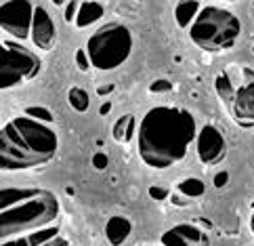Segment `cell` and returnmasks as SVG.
<instances>
[{
    "instance_id": "obj_15",
    "label": "cell",
    "mask_w": 254,
    "mask_h": 246,
    "mask_svg": "<svg viewBox=\"0 0 254 246\" xmlns=\"http://www.w3.org/2000/svg\"><path fill=\"white\" fill-rule=\"evenodd\" d=\"M199 8H202V2H199V0H179V2L175 4V21H177V25L183 27V30H187V27L191 25V21L195 19Z\"/></svg>"
},
{
    "instance_id": "obj_26",
    "label": "cell",
    "mask_w": 254,
    "mask_h": 246,
    "mask_svg": "<svg viewBox=\"0 0 254 246\" xmlns=\"http://www.w3.org/2000/svg\"><path fill=\"white\" fill-rule=\"evenodd\" d=\"M170 200H172V204H177V206H187L189 204V198H185L183 194H179V191L177 194H172Z\"/></svg>"
},
{
    "instance_id": "obj_7",
    "label": "cell",
    "mask_w": 254,
    "mask_h": 246,
    "mask_svg": "<svg viewBox=\"0 0 254 246\" xmlns=\"http://www.w3.org/2000/svg\"><path fill=\"white\" fill-rule=\"evenodd\" d=\"M42 61L17 42H0V90L23 86L40 74Z\"/></svg>"
},
{
    "instance_id": "obj_13",
    "label": "cell",
    "mask_w": 254,
    "mask_h": 246,
    "mask_svg": "<svg viewBox=\"0 0 254 246\" xmlns=\"http://www.w3.org/2000/svg\"><path fill=\"white\" fill-rule=\"evenodd\" d=\"M103 15H105V8L99 0H82L78 6L74 23H76V27H80V30H84V27L95 25Z\"/></svg>"
},
{
    "instance_id": "obj_22",
    "label": "cell",
    "mask_w": 254,
    "mask_h": 246,
    "mask_svg": "<svg viewBox=\"0 0 254 246\" xmlns=\"http://www.w3.org/2000/svg\"><path fill=\"white\" fill-rule=\"evenodd\" d=\"M78 6H80V0H67V6H65V21H74V19H76Z\"/></svg>"
},
{
    "instance_id": "obj_32",
    "label": "cell",
    "mask_w": 254,
    "mask_h": 246,
    "mask_svg": "<svg viewBox=\"0 0 254 246\" xmlns=\"http://www.w3.org/2000/svg\"><path fill=\"white\" fill-rule=\"evenodd\" d=\"M221 2H235V0H221Z\"/></svg>"
},
{
    "instance_id": "obj_23",
    "label": "cell",
    "mask_w": 254,
    "mask_h": 246,
    "mask_svg": "<svg viewBox=\"0 0 254 246\" xmlns=\"http://www.w3.org/2000/svg\"><path fill=\"white\" fill-rule=\"evenodd\" d=\"M0 246H32V244H30L28 236H17V238L2 240V244H0Z\"/></svg>"
},
{
    "instance_id": "obj_3",
    "label": "cell",
    "mask_w": 254,
    "mask_h": 246,
    "mask_svg": "<svg viewBox=\"0 0 254 246\" xmlns=\"http://www.w3.org/2000/svg\"><path fill=\"white\" fill-rule=\"evenodd\" d=\"M59 198L40 187L0 189V242L28 236L57 221Z\"/></svg>"
},
{
    "instance_id": "obj_19",
    "label": "cell",
    "mask_w": 254,
    "mask_h": 246,
    "mask_svg": "<svg viewBox=\"0 0 254 246\" xmlns=\"http://www.w3.org/2000/svg\"><path fill=\"white\" fill-rule=\"evenodd\" d=\"M149 196H151V200H156V202H164V200L170 198V189L162 187V185H151L149 187Z\"/></svg>"
},
{
    "instance_id": "obj_31",
    "label": "cell",
    "mask_w": 254,
    "mask_h": 246,
    "mask_svg": "<svg viewBox=\"0 0 254 246\" xmlns=\"http://www.w3.org/2000/svg\"><path fill=\"white\" fill-rule=\"evenodd\" d=\"M65 2H67V0H53V4H55V6H63Z\"/></svg>"
},
{
    "instance_id": "obj_1",
    "label": "cell",
    "mask_w": 254,
    "mask_h": 246,
    "mask_svg": "<svg viewBox=\"0 0 254 246\" xmlns=\"http://www.w3.org/2000/svg\"><path fill=\"white\" fill-rule=\"evenodd\" d=\"M195 118L183 107L156 105L137 124V152L149 168L164 170L185 160L195 141Z\"/></svg>"
},
{
    "instance_id": "obj_11",
    "label": "cell",
    "mask_w": 254,
    "mask_h": 246,
    "mask_svg": "<svg viewBox=\"0 0 254 246\" xmlns=\"http://www.w3.org/2000/svg\"><path fill=\"white\" fill-rule=\"evenodd\" d=\"M164 246H208V234L193 223H181L162 234Z\"/></svg>"
},
{
    "instance_id": "obj_16",
    "label": "cell",
    "mask_w": 254,
    "mask_h": 246,
    "mask_svg": "<svg viewBox=\"0 0 254 246\" xmlns=\"http://www.w3.org/2000/svg\"><path fill=\"white\" fill-rule=\"evenodd\" d=\"M177 191H179V194H183L185 198H189V200H195V198H202V196H204L206 185H204L202 179H197V177H187V179H183V181H179Z\"/></svg>"
},
{
    "instance_id": "obj_29",
    "label": "cell",
    "mask_w": 254,
    "mask_h": 246,
    "mask_svg": "<svg viewBox=\"0 0 254 246\" xmlns=\"http://www.w3.org/2000/svg\"><path fill=\"white\" fill-rule=\"evenodd\" d=\"M112 90H114V86H99L97 93L99 95H107V93H112Z\"/></svg>"
},
{
    "instance_id": "obj_27",
    "label": "cell",
    "mask_w": 254,
    "mask_h": 246,
    "mask_svg": "<svg viewBox=\"0 0 254 246\" xmlns=\"http://www.w3.org/2000/svg\"><path fill=\"white\" fill-rule=\"evenodd\" d=\"M42 246H69V242L65 238H61V236H55V238L49 240V242H44Z\"/></svg>"
},
{
    "instance_id": "obj_14",
    "label": "cell",
    "mask_w": 254,
    "mask_h": 246,
    "mask_svg": "<svg viewBox=\"0 0 254 246\" xmlns=\"http://www.w3.org/2000/svg\"><path fill=\"white\" fill-rule=\"evenodd\" d=\"M134 135H137V120H134V116L130 114H124L122 118H118L114 129H112V137L116 143H130L134 139Z\"/></svg>"
},
{
    "instance_id": "obj_17",
    "label": "cell",
    "mask_w": 254,
    "mask_h": 246,
    "mask_svg": "<svg viewBox=\"0 0 254 246\" xmlns=\"http://www.w3.org/2000/svg\"><path fill=\"white\" fill-rule=\"evenodd\" d=\"M67 103L71 105V109H76L78 114H84L90 107V97L82 86H71L67 90Z\"/></svg>"
},
{
    "instance_id": "obj_4",
    "label": "cell",
    "mask_w": 254,
    "mask_h": 246,
    "mask_svg": "<svg viewBox=\"0 0 254 246\" xmlns=\"http://www.w3.org/2000/svg\"><path fill=\"white\" fill-rule=\"evenodd\" d=\"M187 32L197 49L206 53H227L240 38L242 21L235 13L223 6L206 4L197 11Z\"/></svg>"
},
{
    "instance_id": "obj_21",
    "label": "cell",
    "mask_w": 254,
    "mask_h": 246,
    "mask_svg": "<svg viewBox=\"0 0 254 246\" xmlns=\"http://www.w3.org/2000/svg\"><path fill=\"white\" fill-rule=\"evenodd\" d=\"M107 164H110V158H107V154H105V152H95V156H93V166H95L97 170H105Z\"/></svg>"
},
{
    "instance_id": "obj_8",
    "label": "cell",
    "mask_w": 254,
    "mask_h": 246,
    "mask_svg": "<svg viewBox=\"0 0 254 246\" xmlns=\"http://www.w3.org/2000/svg\"><path fill=\"white\" fill-rule=\"evenodd\" d=\"M34 17V4L30 0H6L0 4V30L11 34L17 40L30 38Z\"/></svg>"
},
{
    "instance_id": "obj_10",
    "label": "cell",
    "mask_w": 254,
    "mask_h": 246,
    "mask_svg": "<svg viewBox=\"0 0 254 246\" xmlns=\"http://www.w3.org/2000/svg\"><path fill=\"white\" fill-rule=\"evenodd\" d=\"M30 38L34 47L38 51H51L57 42V27L53 17L44 6H34L32 27H30Z\"/></svg>"
},
{
    "instance_id": "obj_9",
    "label": "cell",
    "mask_w": 254,
    "mask_h": 246,
    "mask_svg": "<svg viewBox=\"0 0 254 246\" xmlns=\"http://www.w3.org/2000/svg\"><path fill=\"white\" fill-rule=\"evenodd\" d=\"M195 152L197 158L206 166H216L227 156V141L223 133L216 129L214 124H204L202 129L195 133Z\"/></svg>"
},
{
    "instance_id": "obj_30",
    "label": "cell",
    "mask_w": 254,
    "mask_h": 246,
    "mask_svg": "<svg viewBox=\"0 0 254 246\" xmlns=\"http://www.w3.org/2000/svg\"><path fill=\"white\" fill-rule=\"evenodd\" d=\"M250 232L254 234V208H252V215H250Z\"/></svg>"
},
{
    "instance_id": "obj_2",
    "label": "cell",
    "mask_w": 254,
    "mask_h": 246,
    "mask_svg": "<svg viewBox=\"0 0 254 246\" xmlns=\"http://www.w3.org/2000/svg\"><path fill=\"white\" fill-rule=\"evenodd\" d=\"M59 150V137L51 124L17 116L0 129V170L19 172L51 162Z\"/></svg>"
},
{
    "instance_id": "obj_28",
    "label": "cell",
    "mask_w": 254,
    "mask_h": 246,
    "mask_svg": "<svg viewBox=\"0 0 254 246\" xmlns=\"http://www.w3.org/2000/svg\"><path fill=\"white\" fill-rule=\"evenodd\" d=\"M110 109H112V103H110V101H105V103L101 105V109H99V114L105 116V114H110Z\"/></svg>"
},
{
    "instance_id": "obj_18",
    "label": "cell",
    "mask_w": 254,
    "mask_h": 246,
    "mask_svg": "<svg viewBox=\"0 0 254 246\" xmlns=\"http://www.w3.org/2000/svg\"><path fill=\"white\" fill-rule=\"evenodd\" d=\"M25 116H30V118H34V120H40V122H47V124H51L55 118H53V112L49 107H42V105H32V107H25V112H23Z\"/></svg>"
},
{
    "instance_id": "obj_20",
    "label": "cell",
    "mask_w": 254,
    "mask_h": 246,
    "mask_svg": "<svg viewBox=\"0 0 254 246\" xmlns=\"http://www.w3.org/2000/svg\"><path fill=\"white\" fill-rule=\"evenodd\" d=\"M76 66L78 70H82V72H88L90 70V61H88V55L84 49H78L76 51Z\"/></svg>"
},
{
    "instance_id": "obj_25",
    "label": "cell",
    "mask_w": 254,
    "mask_h": 246,
    "mask_svg": "<svg viewBox=\"0 0 254 246\" xmlns=\"http://www.w3.org/2000/svg\"><path fill=\"white\" fill-rule=\"evenodd\" d=\"M227 181H229V172H227V170H219V172L214 175V185H216V187H225Z\"/></svg>"
},
{
    "instance_id": "obj_6",
    "label": "cell",
    "mask_w": 254,
    "mask_h": 246,
    "mask_svg": "<svg viewBox=\"0 0 254 246\" xmlns=\"http://www.w3.org/2000/svg\"><path fill=\"white\" fill-rule=\"evenodd\" d=\"M132 32L124 23H105L86 42V55L90 68L112 72L124 66L132 53Z\"/></svg>"
},
{
    "instance_id": "obj_24",
    "label": "cell",
    "mask_w": 254,
    "mask_h": 246,
    "mask_svg": "<svg viewBox=\"0 0 254 246\" xmlns=\"http://www.w3.org/2000/svg\"><path fill=\"white\" fill-rule=\"evenodd\" d=\"M170 88H172V84H170L168 80H156V82H153V84L149 86L151 93H168Z\"/></svg>"
},
{
    "instance_id": "obj_12",
    "label": "cell",
    "mask_w": 254,
    "mask_h": 246,
    "mask_svg": "<svg viewBox=\"0 0 254 246\" xmlns=\"http://www.w3.org/2000/svg\"><path fill=\"white\" fill-rule=\"evenodd\" d=\"M132 232V223L122 215L110 217L105 223V238L112 246H122Z\"/></svg>"
},
{
    "instance_id": "obj_5",
    "label": "cell",
    "mask_w": 254,
    "mask_h": 246,
    "mask_svg": "<svg viewBox=\"0 0 254 246\" xmlns=\"http://www.w3.org/2000/svg\"><path fill=\"white\" fill-rule=\"evenodd\" d=\"M214 90L235 122L244 129L254 126V70L227 66L214 78Z\"/></svg>"
}]
</instances>
